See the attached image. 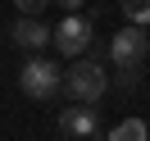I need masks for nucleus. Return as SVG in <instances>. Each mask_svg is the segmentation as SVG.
Returning <instances> with one entry per match:
<instances>
[{
    "mask_svg": "<svg viewBox=\"0 0 150 141\" xmlns=\"http://www.w3.org/2000/svg\"><path fill=\"white\" fill-rule=\"evenodd\" d=\"M64 86H68V96H73L77 105H96L109 91V73H105V64H96V59H77L64 73Z\"/></svg>",
    "mask_w": 150,
    "mask_h": 141,
    "instance_id": "f257e3e1",
    "label": "nucleus"
},
{
    "mask_svg": "<svg viewBox=\"0 0 150 141\" xmlns=\"http://www.w3.org/2000/svg\"><path fill=\"white\" fill-rule=\"evenodd\" d=\"M18 86H23V96H32V100H50V96L64 86V73H59L55 59L32 55L28 64H23V73H18Z\"/></svg>",
    "mask_w": 150,
    "mask_h": 141,
    "instance_id": "f03ea898",
    "label": "nucleus"
},
{
    "mask_svg": "<svg viewBox=\"0 0 150 141\" xmlns=\"http://www.w3.org/2000/svg\"><path fill=\"white\" fill-rule=\"evenodd\" d=\"M146 50H150L146 28H132V23L109 41V59H114V68H118V73H137L141 59H146Z\"/></svg>",
    "mask_w": 150,
    "mask_h": 141,
    "instance_id": "7ed1b4c3",
    "label": "nucleus"
},
{
    "mask_svg": "<svg viewBox=\"0 0 150 141\" xmlns=\"http://www.w3.org/2000/svg\"><path fill=\"white\" fill-rule=\"evenodd\" d=\"M91 37H96V28H91L86 14H64V23L50 28V41L59 46V55H82L91 46Z\"/></svg>",
    "mask_w": 150,
    "mask_h": 141,
    "instance_id": "20e7f679",
    "label": "nucleus"
},
{
    "mask_svg": "<svg viewBox=\"0 0 150 141\" xmlns=\"http://www.w3.org/2000/svg\"><path fill=\"white\" fill-rule=\"evenodd\" d=\"M59 132H64V137H96V132H100V118H96L91 105H77V109L59 114Z\"/></svg>",
    "mask_w": 150,
    "mask_h": 141,
    "instance_id": "39448f33",
    "label": "nucleus"
},
{
    "mask_svg": "<svg viewBox=\"0 0 150 141\" xmlns=\"http://www.w3.org/2000/svg\"><path fill=\"white\" fill-rule=\"evenodd\" d=\"M9 41H14L18 50H41V46L50 41V28H46L41 18H18V23L9 28Z\"/></svg>",
    "mask_w": 150,
    "mask_h": 141,
    "instance_id": "423d86ee",
    "label": "nucleus"
},
{
    "mask_svg": "<svg viewBox=\"0 0 150 141\" xmlns=\"http://www.w3.org/2000/svg\"><path fill=\"white\" fill-rule=\"evenodd\" d=\"M109 141H150V128H146L141 118H123L118 128L109 132Z\"/></svg>",
    "mask_w": 150,
    "mask_h": 141,
    "instance_id": "0eeeda50",
    "label": "nucleus"
},
{
    "mask_svg": "<svg viewBox=\"0 0 150 141\" xmlns=\"http://www.w3.org/2000/svg\"><path fill=\"white\" fill-rule=\"evenodd\" d=\"M132 28H150V0H118Z\"/></svg>",
    "mask_w": 150,
    "mask_h": 141,
    "instance_id": "6e6552de",
    "label": "nucleus"
},
{
    "mask_svg": "<svg viewBox=\"0 0 150 141\" xmlns=\"http://www.w3.org/2000/svg\"><path fill=\"white\" fill-rule=\"evenodd\" d=\"M14 5H18V9H23V18H37V14L46 9L50 0H14Z\"/></svg>",
    "mask_w": 150,
    "mask_h": 141,
    "instance_id": "1a4fd4ad",
    "label": "nucleus"
},
{
    "mask_svg": "<svg viewBox=\"0 0 150 141\" xmlns=\"http://www.w3.org/2000/svg\"><path fill=\"white\" fill-rule=\"evenodd\" d=\"M59 5H64V14H77V9L86 5V0H59Z\"/></svg>",
    "mask_w": 150,
    "mask_h": 141,
    "instance_id": "9d476101",
    "label": "nucleus"
},
{
    "mask_svg": "<svg viewBox=\"0 0 150 141\" xmlns=\"http://www.w3.org/2000/svg\"><path fill=\"white\" fill-rule=\"evenodd\" d=\"M146 37H150V28H146Z\"/></svg>",
    "mask_w": 150,
    "mask_h": 141,
    "instance_id": "9b49d317",
    "label": "nucleus"
}]
</instances>
